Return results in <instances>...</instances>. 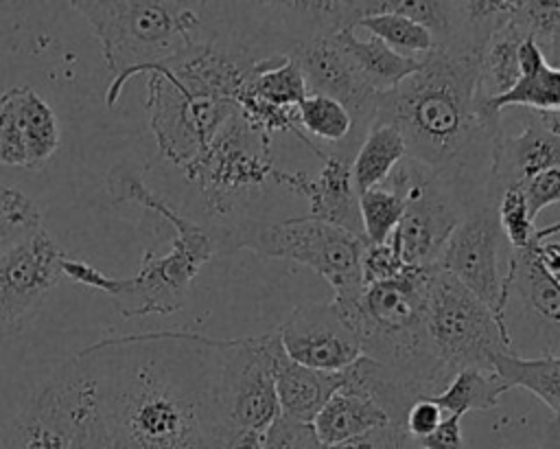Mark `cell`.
Here are the masks:
<instances>
[{
	"label": "cell",
	"mask_w": 560,
	"mask_h": 449,
	"mask_svg": "<svg viewBox=\"0 0 560 449\" xmlns=\"http://www.w3.org/2000/svg\"><path fill=\"white\" fill-rule=\"evenodd\" d=\"M114 449H223V339L192 331L103 337L74 355Z\"/></svg>",
	"instance_id": "cell-1"
},
{
	"label": "cell",
	"mask_w": 560,
	"mask_h": 449,
	"mask_svg": "<svg viewBox=\"0 0 560 449\" xmlns=\"http://www.w3.org/2000/svg\"><path fill=\"white\" fill-rule=\"evenodd\" d=\"M479 53L433 48L413 74L378 92L374 103V120L400 131L407 156L431 169L464 212L499 199L494 169L503 127L479 92Z\"/></svg>",
	"instance_id": "cell-2"
},
{
	"label": "cell",
	"mask_w": 560,
	"mask_h": 449,
	"mask_svg": "<svg viewBox=\"0 0 560 449\" xmlns=\"http://www.w3.org/2000/svg\"><path fill=\"white\" fill-rule=\"evenodd\" d=\"M107 191L114 204H136L153 210L173 228V245L166 254L144 252L140 269L129 278H114L98 267L63 256L61 272L70 280L107 293L122 318L168 315L184 307L199 269L217 254V243L206 223L177 212L164 197L153 193L127 166L112 169Z\"/></svg>",
	"instance_id": "cell-3"
},
{
	"label": "cell",
	"mask_w": 560,
	"mask_h": 449,
	"mask_svg": "<svg viewBox=\"0 0 560 449\" xmlns=\"http://www.w3.org/2000/svg\"><path fill=\"white\" fill-rule=\"evenodd\" d=\"M427 267H407L400 276L363 287L350 304H335L354 331L361 355L407 379L424 392L440 394L451 381L433 350L424 322Z\"/></svg>",
	"instance_id": "cell-4"
},
{
	"label": "cell",
	"mask_w": 560,
	"mask_h": 449,
	"mask_svg": "<svg viewBox=\"0 0 560 449\" xmlns=\"http://www.w3.org/2000/svg\"><path fill=\"white\" fill-rule=\"evenodd\" d=\"M92 31L112 74L107 105H114L136 74H151L184 55L201 37V13L190 2L158 0H74L70 2Z\"/></svg>",
	"instance_id": "cell-5"
},
{
	"label": "cell",
	"mask_w": 560,
	"mask_h": 449,
	"mask_svg": "<svg viewBox=\"0 0 560 449\" xmlns=\"http://www.w3.org/2000/svg\"><path fill=\"white\" fill-rule=\"evenodd\" d=\"M217 252H234L247 247L267 258L295 261L332 287L335 304H350L363 291L361 250L363 237H357L337 226L291 217L284 221L247 219L225 230L212 232Z\"/></svg>",
	"instance_id": "cell-6"
},
{
	"label": "cell",
	"mask_w": 560,
	"mask_h": 449,
	"mask_svg": "<svg viewBox=\"0 0 560 449\" xmlns=\"http://www.w3.org/2000/svg\"><path fill=\"white\" fill-rule=\"evenodd\" d=\"M276 169L271 138L236 112L182 173L199 188L210 217L206 226L214 232L236 223L243 206L273 184Z\"/></svg>",
	"instance_id": "cell-7"
},
{
	"label": "cell",
	"mask_w": 560,
	"mask_h": 449,
	"mask_svg": "<svg viewBox=\"0 0 560 449\" xmlns=\"http://www.w3.org/2000/svg\"><path fill=\"white\" fill-rule=\"evenodd\" d=\"M424 322L433 350L451 375L464 368L492 370V355L512 353L510 329L438 265L427 267Z\"/></svg>",
	"instance_id": "cell-8"
},
{
	"label": "cell",
	"mask_w": 560,
	"mask_h": 449,
	"mask_svg": "<svg viewBox=\"0 0 560 449\" xmlns=\"http://www.w3.org/2000/svg\"><path fill=\"white\" fill-rule=\"evenodd\" d=\"M402 199V215L392 234L407 267L438 265L440 254L466 215L448 186L424 164L405 156L381 184Z\"/></svg>",
	"instance_id": "cell-9"
},
{
	"label": "cell",
	"mask_w": 560,
	"mask_h": 449,
	"mask_svg": "<svg viewBox=\"0 0 560 449\" xmlns=\"http://www.w3.org/2000/svg\"><path fill=\"white\" fill-rule=\"evenodd\" d=\"M147 114L158 151L171 164L186 169L238 112L236 103L195 94L168 74H147Z\"/></svg>",
	"instance_id": "cell-10"
},
{
	"label": "cell",
	"mask_w": 560,
	"mask_h": 449,
	"mask_svg": "<svg viewBox=\"0 0 560 449\" xmlns=\"http://www.w3.org/2000/svg\"><path fill=\"white\" fill-rule=\"evenodd\" d=\"M287 357L278 329L223 339V405L230 429L265 431L278 416L276 366Z\"/></svg>",
	"instance_id": "cell-11"
},
{
	"label": "cell",
	"mask_w": 560,
	"mask_h": 449,
	"mask_svg": "<svg viewBox=\"0 0 560 449\" xmlns=\"http://www.w3.org/2000/svg\"><path fill=\"white\" fill-rule=\"evenodd\" d=\"M92 399L85 372L74 357L68 359L20 407L4 449H72L79 421Z\"/></svg>",
	"instance_id": "cell-12"
},
{
	"label": "cell",
	"mask_w": 560,
	"mask_h": 449,
	"mask_svg": "<svg viewBox=\"0 0 560 449\" xmlns=\"http://www.w3.org/2000/svg\"><path fill=\"white\" fill-rule=\"evenodd\" d=\"M505 243L508 241L497 217V204L479 206L466 212L455 226L440 254L438 267L470 289L492 311V315L508 326V304L501 287L503 274L499 272V258Z\"/></svg>",
	"instance_id": "cell-13"
},
{
	"label": "cell",
	"mask_w": 560,
	"mask_h": 449,
	"mask_svg": "<svg viewBox=\"0 0 560 449\" xmlns=\"http://www.w3.org/2000/svg\"><path fill=\"white\" fill-rule=\"evenodd\" d=\"M61 245L42 228L0 256V337L20 333L63 278Z\"/></svg>",
	"instance_id": "cell-14"
},
{
	"label": "cell",
	"mask_w": 560,
	"mask_h": 449,
	"mask_svg": "<svg viewBox=\"0 0 560 449\" xmlns=\"http://www.w3.org/2000/svg\"><path fill=\"white\" fill-rule=\"evenodd\" d=\"M289 57L298 64L308 92L339 101L354 120V134L361 142L374 120L378 92L357 70L337 35H322L295 46Z\"/></svg>",
	"instance_id": "cell-15"
},
{
	"label": "cell",
	"mask_w": 560,
	"mask_h": 449,
	"mask_svg": "<svg viewBox=\"0 0 560 449\" xmlns=\"http://www.w3.org/2000/svg\"><path fill=\"white\" fill-rule=\"evenodd\" d=\"M284 353L291 361L341 372L361 357V344L332 302L295 307L278 329Z\"/></svg>",
	"instance_id": "cell-16"
},
{
	"label": "cell",
	"mask_w": 560,
	"mask_h": 449,
	"mask_svg": "<svg viewBox=\"0 0 560 449\" xmlns=\"http://www.w3.org/2000/svg\"><path fill=\"white\" fill-rule=\"evenodd\" d=\"M61 131L55 110L28 85L0 94V164L42 169L57 153Z\"/></svg>",
	"instance_id": "cell-17"
},
{
	"label": "cell",
	"mask_w": 560,
	"mask_h": 449,
	"mask_svg": "<svg viewBox=\"0 0 560 449\" xmlns=\"http://www.w3.org/2000/svg\"><path fill=\"white\" fill-rule=\"evenodd\" d=\"M352 153L339 149L324 151L317 175L306 171L276 169L273 184L302 195L308 202V219H317L363 237L359 191L352 177Z\"/></svg>",
	"instance_id": "cell-18"
},
{
	"label": "cell",
	"mask_w": 560,
	"mask_h": 449,
	"mask_svg": "<svg viewBox=\"0 0 560 449\" xmlns=\"http://www.w3.org/2000/svg\"><path fill=\"white\" fill-rule=\"evenodd\" d=\"M521 131L503 136L497 153L494 186L501 195L521 188L536 173L560 166V127L553 112L518 107Z\"/></svg>",
	"instance_id": "cell-19"
},
{
	"label": "cell",
	"mask_w": 560,
	"mask_h": 449,
	"mask_svg": "<svg viewBox=\"0 0 560 449\" xmlns=\"http://www.w3.org/2000/svg\"><path fill=\"white\" fill-rule=\"evenodd\" d=\"M529 37L525 26L514 18L512 0H503V11L494 28L479 53V92L486 101L503 96L521 79L518 50L521 44Z\"/></svg>",
	"instance_id": "cell-20"
},
{
	"label": "cell",
	"mask_w": 560,
	"mask_h": 449,
	"mask_svg": "<svg viewBox=\"0 0 560 449\" xmlns=\"http://www.w3.org/2000/svg\"><path fill=\"white\" fill-rule=\"evenodd\" d=\"M501 287L505 304L516 293L532 315L560 331V280L538 263L532 245L510 250Z\"/></svg>",
	"instance_id": "cell-21"
},
{
	"label": "cell",
	"mask_w": 560,
	"mask_h": 449,
	"mask_svg": "<svg viewBox=\"0 0 560 449\" xmlns=\"http://www.w3.org/2000/svg\"><path fill=\"white\" fill-rule=\"evenodd\" d=\"M521 79L505 92L488 101V107L497 114L510 107H525L534 112H560V68L551 66L540 46L527 37L518 50Z\"/></svg>",
	"instance_id": "cell-22"
},
{
	"label": "cell",
	"mask_w": 560,
	"mask_h": 449,
	"mask_svg": "<svg viewBox=\"0 0 560 449\" xmlns=\"http://www.w3.org/2000/svg\"><path fill=\"white\" fill-rule=\"evenodd\" d=\"M341 388V372H324L300 366L287 357L276 366V394L280 414L313 423L330 396Z\"/></svg>",
	"instance_id": "cell-23"
},
{
	"label": "cell",
	"mask_w": 560,
	"mask_h": 449,
	"mask_svg": "<svg viewBox=\"0 0 560 449\" xmlns=\"http://www.w3.org/2000/svg\"><path fill=\"white\" fill-rule=\"evenodd\" d=\"M389 423V416L372 399L339 388L311 423L322 445H337Z\"/></svg>",
	"instance_id": "cell-24"
},
{
	"label": "cell",
	"mask_w": 560,
	"mask_h": 449,
	"mask_svg": "<svg viewBox=\"0 0 560 449\" xmlns=\"http://www.w3.org/2000/svg\"><path fill=\"white\" fill-rule=\"evenodd\" d=\"M335 35L357 70L376 92H387L396 88L420 68V59L405 57L372 35L361 39L354 35L352 26L341 28Z\"/></svg>",
	"instance_id": "cell-25"
},
{
	"label": "cell",
	"mask_w": 560,
	"mask_h": 449,
	"mask_svg": "<svg viewBox=\"0 0 560 449\" xmlns=\"http://www.w3.org/2000/svg\"><path fill=\"white\" fill-rule=\"evenodd\" d=\"M295 118L304 138H308L315 147V140H319L326 145L324 151L339 149L352 156L357 153L359 138L354 134V120L339 101L308 92L295 107Z\"/></svg>",
	"instance_id": "cell-26"
},
{
	"label": "cell",
	"mask_w": 560,
	"mask_h": 449,
	"mask_svg": "<svg viewBox=\"0 0 560 449\" xmlns=\"http://www.w3.org/2000/svg\"><path fill=\"white\" fill-rule=\"evenodd\" d=\"M490 368L508 388H525L553 414H560V355L521 357L514 350L497 353L490 357Z\"/></svg>",
	"instance_id": "cell-27"
},
{
	"label": "cell",
	"mask_w": 560,
	"mask_h": 449,
	"mask_svg": "<svg viewBox=\"0 0 560 449\" xmlns=\"http://www.w3.org/2000/svg\"><path fill=\"white\" fill-rule=\"evenodd\" d=\"M405 156L407 147L400 131L389 123L374 120L363 134L352 158V177L357 191L365 193L381 186Z\"/></svg>",
	"instance_id": "cell-28"
},
{
	"label": "cell",
	"mask_w": 560,
	"mask_h": 449,
	"mask_svg": "<svg viewBox=\"0 0 560 449\" xmlns=\"http://www.w3.org/2000/svg\"><path fill=\"white\" fill-rule=\"evenodd\" d=\"M510 390L494 370L488 368H464L457 370L446 388L431 396L444 414L464 416L468 412H483L497 407L501 394Z\"/></svg>",
	"instance_id": "cell-29"
},
{
	"label": "cell",
	"mask_w": 560,
	"mask_h": 449,
	"mask_svg": "<svg viewBox=\"0 0 560 449\" xmlns=\"http://www.w3.org/2000/svg\"><path fill=\"white\" fill-rule=\"evenodd\" d=\"M357 26L365 28L372 37L381 39L392 50H396L405 57L420 59L435 48V42L424 26H420L418 22H413L400 13L381 11L376 7V2H372L370 13L363 15L357 22Z\"/></svg>",
	"instance_id": "cell-30"
},
{
	"label": "cell",
	"mask_w": 560,
	"mask_h": 449,
	"mask_svg": "<svg viewBox=\"0 0 560 449\" xmlns=\"http://www.w3.org/2000/svg\"><path fill=\"white\" fill-rule=\"evenodd\" d=\"M42 230L39 206L20 188L0 184V256Z\"/></svg>",
	"instance_id": "cell-31"
},
{
	"label": "cell",
	"mask_w": 560,
	"mask_h": 449,
	"mask_svg": "<svg viewBox=\"0 0 560 449\" xmlns=\"http://www.w3.org/2000/svg\"><path fill=\"white\" fill-rule=\"evenodd\" d=\"M514 18L540 46L545 59L560 68V0H512Z\"/></svg>",
	"instance_id": "cell-32"
},
{
	"label": "cell",
	"mask_w": 560,
	"mask_h": 449,
	"mask_svg": "<svg viewBox=\"0 0 560 449\" xmlns=\"http://www.w3.org/2000/svg\"><path fill=\"white\" fill-rule=\"evenodd\" d=\"M359 212L363 239L368 243H385L392 239L400 221L402 199L385 186H374L365 193H359Z\"/></svg>",
	"instance_id": "cell-33"
},
{
	"label": "cell",
	"mask_w": 560,
	"mask_h": 449,
	"mask_svg": "<svg viewBox=\"0 0 560 449\" xmlns=\"http://www.w3.org/2000/svg\"><path fill=\"white\" fill-rule=\"evenodd\" d=\"M497 217L510 250H525L536 243V221L518 188H508L497 199Z\"/></svg>",
	"instance_id": "cell-34"
},
{
	"label": "cell",
	"mask_w": 560,
	"mask_h": 449,
	"mask_svg": "<svg viewBox=\"0 0 560 449\" xmlns=\"http://www.w3.org/2000/svg\"><path fill=\"white\" fill-rule=\"evenodd\" d=\"M407 265L400 258L398 245L389 239L385 243H368L361 250V280L363 287L392 280L400 276Z\"/></svg>",
	"instance_id": "cell-35"
},
{
	"label": "cell",
	"mask_w": 560,
	"mask_h": 449,
	"mask_svg": "<svg viewBox=\"0 0 560 449\" xmlns=\"http://www.w3.org/2000/svg\"><path fill=\"white\" fill-rule=\"evenodd\" d=\"M262 449H322L311 423L280 414L262 431Z\"/></svg>",
	"instance_id": "cell-36"
},
{
	"label": "cell",
	"mask_w": 560,
	"mask_h": 449,
	"mask_svg": "<svg viewBox=\"0 0 560 449\" xmlns=\"http://www.w3.org/2000/svg\"><path fill=\"white\" fill-rule=\"evenodd\" d=\"M527 202L529 215L536 221L538 212L551 204H560V166L536 173L518 188Z\"/></svg>",
	"instance_id": "cell-37"
},
{
	"label": "cell",
	"mask_w": 560,
	"mask_h": 449,
	"mask_svg": "<svg viewBox=\"0 0 560 449\" xmlns=\"http://www.w3.org/2000/svg\"><path fill=\"white\" fill-rule=\"evenodd\" d=\"M407 442H409V436L405 427L385 423L350 440H343L337 445H322V449H405Z\"/></svg>",
	"instance_id": "cell-38"
},
{
	"label": "cell",
	"mask_w": 560,
	"mask_h": 449,
	"mask_svg": "<svg viewBox=\"0 0 560 449\" xmlns=\"http://www.w3.org/2000/svg\"><path fill=\"white\" fill-rule=\"evenodd\" d=\"M444 410L431 399H420L416 401L409 412H407V418H405V431L409 436V440H420L424 436H429L431 431L438 429V425L444 421Z\"/></svg>",
	"instance_id": "cell-39"
},
{
	"label": "cell",
	"mask_w": 560,
	"mask_h": 449,
	"mask_svg": "<svg viewBox=\"0 0 560 449\" xmlns=\"http://www.w3.org/2000/svg\"><path fill=\"white\" fill-rule=\"evenodd\" d=\"M72 449H114L107 427L98 414L96 401L92 399V403L88 405V410L83 412L79 427H77V436H74V447Z\"/></svg>",
	"instance_id": "cell-40"
},
{
	"label": "cell",
	"mask_w": 560,
	"mask_h": 449,
	"mask_svg": "<svg viewBox=\"0 0 560 449\" xmlns=\"http://www.w3.org/2000/svg\"><path fill=\"white\" fill-rule=\"evenodd\" d=\"M459 421L462 416L446 414L435 431L420 440H413V445H418L420 449H466Z\"/></svg>",
	"instance_id": "cell-41"
},
{
	"label": "cell",
	"mask_w": 560,
	"mask_h": 449,
	"mask_svg": "<svg viewBox=\"0 0 560 449\" xmlns=\"http://www.w3.org/2000/svg\"><path fill=\"white\" fill-rule=\"evenodd\" d=\"M538 263L553 276L560 280V243L558 241H540L532 245Z\"/></svg>",
	"instance_id": "cell-42"
},
{
	"label": "cell",
	"mask_w": 560,
	"mask_h": 449,
	"mask_svg": "<svg viewBox=\"0 0 560 449\" xmlns=\"http://www.w3.org/2000/svg\"><path fill=\"white\" fill-rule=\"evenodd\" d=\"M223 449H262V431L232 429Z\"/></svg>",
	"instance_id": "cell-43"
},
{
	"label": "cell",
	"mask_w": 560,
	"mask_h": 449,
	"mask_svg": "<svg viewBox=\"0 0 560 449\" xmlns=\"http://www.w3.org/2000/svg\"><path fill=\"white\" fill-rule=\"evenodd\" d=\"M540 449H560V414H553V418L547 427L545 445Z\"/></svg>",
	"instance_id": "cell-44"
},
{
	"label": "cell",
	"mask_w": 560,
	"mask_h": 449,
	"mask_svg": "<svg viewBox=\"0 0 560 449\" xmlns=\"http://www.w3.org/2000/svg\"><path fill=\"white\" fill-rule=\"evenodd\" d=\"M556 120H558V127H560V112H556Z\"/></svg>",
	"instance_id": "cell-45"
}]
</instances>
